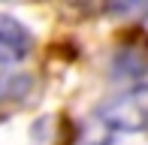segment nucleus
Wrapping results in <instances>:
<instances>
[{"mask_svg": "<svg viewBox=\"0 0 148 145\" xmlns=\"http://www.w3.org/2000/svg\"><path fill=\"white\" fill-rule=\"evenodd\" d=\"M91 127L97 130L91 145H106L118 133H136V130L148 127V85H139V88L112 97L106 106H100Z\"/></svg>", "mask_w": 148, "mask_h": 145, "instance_id": "f257e3e1", "label": "nucleus"}, {"mask_svg": "<svg viewBox=\"0 0 148 145\" xmlns=\"http://www.w3.org/2000/svg\"><path fill=\"white\" fill-rule=\"evenodd\" d=\"M33 36L18 18L0 12V64H18L30 55Z\"/></svg>", "mask_w": 148, "mask_h": 145, "instance_id": "f03ea898", "label": "nucleus"}, {"mask_svg": "<svg viewBox=\"0 0 148 145\" xmlns=\"http://www.w3.org/2000/svg\"><path fill=\"white\" fill-rule=\"evenodd\" d=\"M148 6V0H106V9L112 15H136Z\"/></svg>", "mask_w": 148, "mask_h": 145, "instance_id": "7ed1b4c3", "label": "nucleus"}]
</instances>
